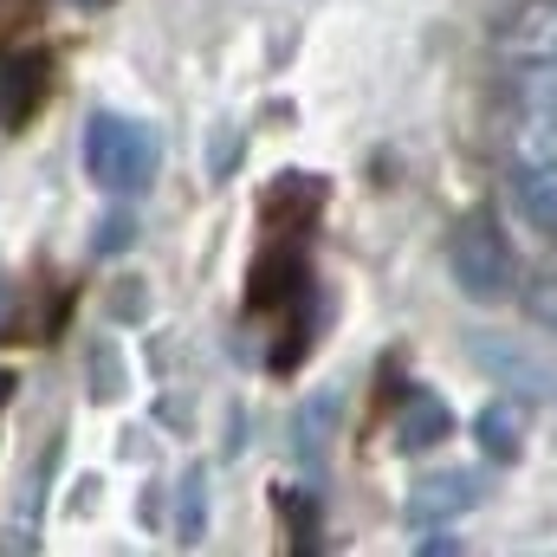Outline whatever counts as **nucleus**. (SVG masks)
I'll use <instances>...</instances> for the list:
<instances>
[{"instance_id": "f257e3e1", "label": "nucleus", "mask_w": 557, "mask_h": 557, "mask_svg": "<svg viewBox=\"0 0 557 557\" xmlns=\"http://www.w3.org/2000/svg\"><path fill=\"white\" fill-rule=\"evenodd\" d=\"M447 273H454V285H460L473 305H506V298L519 292L512 240L499 234L493 214H467V221L447 234Z\"/></svg>"}, {"instance_id": "6e6552de", "label": "nucleus", "mask_w": 557, "mask_h": 557, "mask_svg": "<svg viewBox=\"0 0 557 557\" xmlns=\"http://www.w3.org/2000/svg\"><path fill=\"white\" fill-rule=\"evenodd\" d=\"M454 434V409L434 396V389H403L396 396V447L403 454H428Z\"/></svg>"}, {"instance_id": "1a4fd4ad", "label": "nucleus", "mask_w": 557, "mask_h": 557, "mask_svg": "<svg viewBox=\"0 0 557 557\" xmlns=\"http://www.w3.org/2000/svg\"><path fill=\"white\" fill-rule=\"evenodd\" d=\"M473 506H480V480L473 473H428L409 493V519L416 525H447V519H460Z\"/></svg>"}, {"instance_id": "0eeeda50", "label": "nucleus", "mask_w": 557, "mask_h": 557, "mask_svg": "<svg viewBox=\"0 0 557 557\" xmlns=\"http://www.w3.org/2000/svg\"><path fill=\"white\" fill-rule=\"evenodd\" d=\"M324 175H311V169H292V175H278L273 188H267V221L285 227V234H311L318 227V214H324Z\"/></svg>"}, {"instance_id": "aec40b11", "label": "nucleus", "mask_w": 557, "mask_h": 557, "mask_svg": "<svg viewBox=\"0 0 557 557\" xmlns=\"http://www.w3.org/2000/svg\"><path fill=\"white\" fill-rule=\"evenodd\" d=\"M72 7H85V13H104V7H111V0H72Z\"/></svg>"}, {"instance_id": "f3484780", "label": "nucleus", "mask_w": 557, "mask_h": 557, "mask_svg": "<svg viewBox=\"0 0 557 557\" xmlns=\"http://www.w3.org/2000/svg\"><path fill=\"white\" fill-rule=\"evenodd\" d=\"M117 247H131V214H111L98 234V253H117Z\"/></svg>"}, {"instance_id": "2eb2a0df", "label": "nucleus", "mask_w": 557, "mask_h": 557, "mask_svg": "<svg viewBox=\"0 0 557 557\" xmlns=\"http://www.w3.org/2000/svg\"><path fill=\"white\" fill-rule=\"evenodd\" d=\"M201 532H208V480H201V473H188V480H182V512H175V539H182V545H195Z\"/></svg>"}, {"instance_id": "a211bd4d", "label": "nucleus", "mask_w": 557, "mask_h": 557, "mask_svg": "<svg viewBox=\"0 0 557 557\" xmlns=\"http://www.w3.org/2000/svg\"><path fill=\"white\" fill-rule=\"evenodd\" d=\"M0 337H20V298H13V285H0Z\"/></svg>"}, {"instance_id": "20e7f679", "label": "nucleus", "mask_w": 557, "mask_h": 557, "mask_svg": "<svg viewBox=\"0 0 557 557\" xmlns=\"http://www.w3.org/2000/svg\"><path fill=\"white\" fill-rule=\"evenodd\" d=\"M493 143H499L506 169H557V111L506 98V111L493 124Z\"/></svg>"}, {"instance_id": "7ed1b4c3", "label": "nucleus", "mask_w": 557, "mask_h": 557, "mask_svg": "<svg viewBox=\"0 0 557 557\" xmlns=\"http://www.w3.org/2000/svg\"><path fill=\"white\" fill-rule=\"evenodd\" d=\"M486 52L493 65H539V59H557V0H519L493 20L486 33Z\"/></svg>"}, {"instance_id": "423d86ee", "label": "nucleus", "mask_w": 557, "mask_h": 557, "mask_svg": "<svg viewBox=\"0 0 557 557\" xmlns=\"http://www.w3.org/2000/svg\"><path fill=\"white\" fill-rule=\"evenodd\" d=\"M318 285H311V267H305V253L298 247H273V253H260V267H253V285H247V305L253 311H298L305 298H311Z\"/></svg>"}, {"instance_id": "6ab92c4d", "label": "nucleus", "mask_w": 557, "mask_h": 557, "mask_svg": "<svg viewBox=\"0 0 557 557\" xmlns=\"http://www.w3.org/2000/svg\"><path fill=\"white\" fill-rule=\"evenodd\" d=\"M416 552H421V557H428V552H460V539H447V532H428V525H421Z\"/></svg>"}, {"instance_id": "f03ea898", "label": "nucleus", "mask_w": 557, "mask_h": 557, "mask_svg": "<svg viewBox=\"0 0 557 557\" xmlns=\"http://www.w3.org/2000/svg\"><path fill=\"white\" fill-rule=\"evenodd\" d=\"M85 169H91V182L111 188V195L149 188V175H156V137H149V124L117 117V111H98V117L85 124Z\"/></svg>"}, {"instance_id": "ddd939ff", "label": "nucleus", "mask_w": 557, "mask_h": 557, "mask_svg": "<svg viewBox=\"0 0 557 557\" xmlns=\"http://www.w3.org/2000/svg\"><path fill=\"white\" fill-rule=\"evenodd\" d=\"M506 98L557 111V59H539V65H506Z\"/></svg>"}, {"instance_id": "39448f33", "label": "nucleus", "mask_w": 557, "mask_h": 557, "mask_svg": "<svg viewBox=\"0 0 557 557\" xmlns=\"http://www.w3.org/2000/svg\"><path fill=\"white\" fill-rule=\"evenodd\" d=\"M46 91H52V59L39 46H7L0 52V131L33 124Z\"/></svg>"}, {"instance_id": "9b49d317", "label": "nucleus", "mask_w": 557, "mask_h": 557, "mask_svg": "<svg viewBox=\"0 0 557 557\" xmlns=\"http://www.w3.org/2000/svg\"><path fill=\"white\" fill-rule=\"evenodd\" d=\"M506 195H512V208H519L525 227L557 234V169H512L506 175Z\"/></svg>"}, {"instance_id": "4468645a", "label": "nucleus", "mask_w": 557, "mask_h": 557, "mask_svg": "<svg viewBox=\"0 0 557 557\" xmlns=\"http://www.w3.org/2000/svg\"><path fill=\"white\" fill-rule=\"evenodd\" d=\"M519 305H525V318H532L539 331H552L557 337V267L525 278V285H519Z\"/></svg>"}, {"instance_id": "412c9836", "label": "nucleus", "mask_w": 557, "mask_h": 557, "mask_svg": "<svg viewBox=\"0 0 557 557\" xmlns=\"http://www.w3.org/2000/svg\"><path fill=\"white\" fill-rule=\"evenodd\" d=\"M13 13H20V0H0V26H7V20H13Z\"/></svg>"}, {"instance_id": "dca6fc26", "label": "nucleus", "mask_w": 557, "mask_h": 557, "mask_svg": "<svg viewBox=\"0 0 557 557\" xmlns=\"http://www.w3.org/2000/svg\"><path fill=\"white\" fill-rule=\"evenodd\" d=\"M331 409H337V403H331V396H318V403L298 416V454H305V460H318V441H324V434H318V421L331 416Z\"/></svg>"}, {"instance_id": "f8f14e48", "label": "nucleus", "mask_w": 557, "mask_h": 557, "mask_svg": "<svg viewBox=\"0 0 557 557\" xmlns=\"http://www.w3.org/2000/svg\"><path fill=\"white\" fill-rule=\"evenodd\" d=\"M273 512L285 519V532H292V552H318L324 545V499L311 486H278Z\"/></svg>"}, {"instance_id": "9d476101", "label": "nucleus", "mask_w": 557, "mask_h": 557, "mask_svg": "<svg viewBox=\"0 0 557 557\" xmlns=\"http://www.w3.org/2000/svg\"><path fill=\"white\" fill-rule=\"evenodd\" d=\"M473 441H480L486 460L512 467V460L525 454V403H519V396H493V403L480 409V421H473Z\"/></svg>"}, {"instance_id": "4be33fe9", "label": "nucleus", "mask_w": 557, "mask_h": 557, "mask_svg": "<svg viewBox=\"0 0 557 557\" xmlns=\"http://www.w3.org/2000/svg\"><path fill=\"white\" fill-rule=\"evenodd\" d=\"M0 403H7V376H0Z\"/></svg>"}]
</instances>
